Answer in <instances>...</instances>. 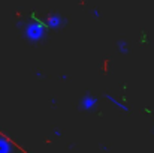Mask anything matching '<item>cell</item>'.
<instances>
[{
	"mask_svg": "<svg viewBox=\"0 0 154 153\" xmlns=\"http://www.w3.org/2000/svg\"><path fill=\"white\" fill-rule=\"evenodd\" d=\"M24 35L30 41H35V42L41 41L45 36V27L41 23H30V24H27V27L24 30Z\"/></svg>",
	"mask_w": 154,
	"mask_h": 153,
	"instance_id": "obj_1",
	"label": "cell"
},
{
	"mask_svg": "<svg viewBox=\"0 0 154 153\" xmlns=\"http://www.w3.org/2000/svg\"><path fill=\"white\" fill-rule=\"evenodd\" d=\"M61 24H63V18L60 15H50V18H48V27L58 29V27H61Z\"/></svg>",
	"mask_w": 154,
	"mask_h": 153,
	"instance_id": "obj_2",
	"label": "cell"
},
{
	"mask_svg": "<svg viewBox=\"0 0 154 153\" xmlns=\"http://www.w3.org/2000/svg\"><path fill=\"white\" fill-rule=\"evenodd\" d=\"M96 102H97V99H96V98H90V96H85V98H82V101H81V108L90 110V108H93V107L96 105Z\"/></svg>",
	"mask_w": 154,
	"mask_h": 153,
	"instance_id": "obj_3",
	"label": "cell"
},
{
	"mask_svg": "<svg viewBox=\"0 0 154 153\" xmlns=\"http://www.w3.org/2000/svg\"><path fill=\"white\" fill-rule=\"evenodd\" d=\"M9 152H11V144L3 137H0V153H9Z\"/></svg>",
	"mask_w": 154,
	"mask_h": 153,
	"instance_id": "obj_4",
	"label": "cell"
},
{
	"mask_svg": "<svg viewBox=\"0 0 154 153\" xmlns=\"http://www.w3.org/2000/svg\"><path fill=\"white\" fill-rule=\"evenodd\" d=\"M118 50L120 51H127L126 50V44H124V42H118Z\"/></svg>",
	"mask_w": 154,
	"mask_h": 153,
	"instance_id": "obj_5",
	"label": "cell"
}]
</instances>
